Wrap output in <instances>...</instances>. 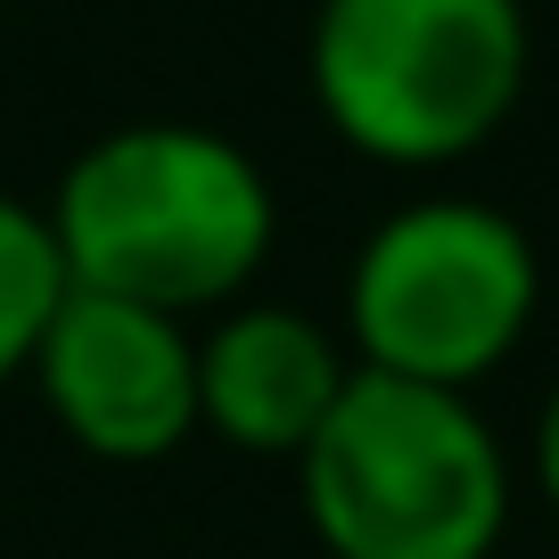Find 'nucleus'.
I'll list each match as a JSON object with an SVG mask.
<instances>
[{"label": "nucleus", "instance_id": "nucleus-7", "mask_svg": "<svg viewBox=\"0 0 559 559\" xmlns=\"http://www.w3.org/2000/svg\"><path fill=\"white\" fill-rule=\"evenodd\" d=\"M58 297H67V255L50 239V214L34 198L0 190V386L34 370Z\"/></svg>", "mask_w": 559, "mask_h": 559}, {"label": "nucleus", "instance_id": "nucleus-6", "mask_svg": "<svg viewBox=\"0 0 559 559\" xmlns=\"http://www.w3.org/2000/svg\"><path fill=\"white\" fill-rule=\"evenodd\" d=\"M354 379V354L297 305H223L198 330V437L255 461H297Z\"/></svg>", "mask_w": 559, "mask_h": 559}, {"label": "nucleus", "instance_id": "nucleus-2", "mask_svg": "<svg viewBox=\"0 0 559 559\" xmlns=\"http://www.w3.org/2000/svg\"><path fill=\"white\" fill-rule=\"evenodd\" d=\"M288 469L330 559H493L510 535V453L461 386L354 362Z\"/></svg>", "mask_w": 559, "mask_h": 559}, {"label": "nucleus", "instance_id": "nucleus-4", "mask_svg": "<svg viewBox=\"0 0 559 559\" xmlns=\"http://www.w3.org/2000/svg\"><path fill=\"white\" fill-rule=\"evenodd\" d=\"M543 313V255L486 198H412L379 214L346 263V354L386 379L477 386L526 346Z\"/></svg>", "mask_w": 559, "mask_h": 559}, {"label": "nucleus", "instance_id": "nucleus-1", "mask_svg": "<svg viewBox=\"0 0 559 559\" xmlns=\"http://www.w3.org/2000/svg\"><path fill=\"white\" fill-rule=\"evenodd\" d=\"M41 214L74 288L181 321L239 305L280 239L272 174L230 132L181 116H140L74 148Z\"/></svg>", "mask_w": 559, "mask_h": 559}, {"label": "nucleus", "instance_id": "nucleus-3", "mask_svg": "<svg viewBox=\"0 0 559 559\" xmlns=\"http://www.w3.org/2000/svg\"><path fill=\"white\" fill-rule=\"evenodd\" d=\"M526 58L535 41L519 0H321L305 83L354 157L437 174L519 116Z\"/></svg>", "mask_w": 559, "mask_h": 559}, {"label": "nucleus", "instance_id": "nucleus-5", "mask_svg": "<svg viewBox=\"0 0 559 559\" xmlns=\"http://www.w3.org/2000/svg\"><path fill=\"white\" fill-rule=\"evenodd\" d=\"M25 379L74 453L107 469H157L198 437V330L157 305L67 280Z\"/></svg>", "mask_w": 559, "mask_h": 559}, {"label": "nucleus", "instance_id": "nucleus-8", "mask_svg": "<svg viewBox=\"0 0 559 559\" xmlns=\"http://www.w3.org/2000/svg\"><path fill=\"white\" fill-rule=\"evenodd\" d=\"M526 461H535L543 510L559 519V379H551V395H543V412H535V444H526Z\"/></svg>", "mask_w": 559, "mask_h": 559}]
</instances>
